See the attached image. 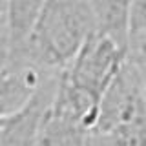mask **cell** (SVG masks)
Instances as JSON below:
<instances>
[{"mask_svg":"<svg viewBox=\"0 0 146 146\" xmlns=\"http://www.w3.org/2000/svg\"><path fill=\"white\" fill-rule=\"evenodd\" d=\"M4 17H6V0H0V33L4 31Z\"/></svg>","mask_w":146,"mask_h":146,"instance_id":"obj_7","label":"cell"},{"mask_svg":"<svg viewBox=\"0 0 146 146\" xmlns=\"http://www.w3.org/2000/svg\"><path fill=\"white\" fill-rule=\"evenodd\" d=\"M126 62V48L97 33L90 36L62 73L84 91L100 99Z\"/></svg>","mask_w":146,"mask_h":146,"instance_id":"obj_2","label":"cell"},{"mask_svg":"<svg viewBox=\"0 0 146 146\" xmlns=\"http://www.w3.org/2000/svg\"><path fill=\"white\" fill-rule=\"evenodd\" d=\"M144 93H146V80H144Z\"/></svg>","mask_w":146,"mask_h":146,"instance_id":"obj_9","label":"cell"},{"mask_svg":"<svg viewBox=\"0 0 146 146\" xmlns=\"http://www.w3.org/2000/svg\"><path fill=\"white\" fill-rule=\"evenodd\" d=\"M95 31L88 0H44L29 40L11 57L58 75Z\"/></svg>","mask_w":146,"mask_h":146,"instance_id":"obj_1","label":"cell"},{"mask_svg":"<svg viewBox=\"0 0 146 146\" xmlns=\"http://www.w3.org/2000/svg\"><path fill=\"white\" fill-rule=\"evenodd\" d=\"M2 124H4V117H0V131H2Z\"/></svg>","mask_w":146,"mask_h":146,"instance_id":"obj_8","label":"cell"},{"mask_svg":"<svg viewBox=\"0 0 146 146\" xmlns=\"http://www.w3.org/2000/svg\"><path fill=\"white\" fill-rule=\"evenodd\" d=\"M88 2L95 18L97 33L106 35L126 48L131 0H88Z\"/></svg>","mask_w":146,"mask_h":146,"instance_id":"obj_4","label":"cell"},{"mask_svg":"<svg viewBox=\"0 0 146 146\" xmlns=\"http://www.w3.org/2000/svg\"><path fill=\"white\" fill-rule=\"evenodd\" d=\"M44 0H6L4 33L11 55L20 53L33 33Z\"/></svg>","mask_w":146,"mask_h":146,"instance_id":"obj_3","label":"cell"},{"mask_svg":"<svg viewBox=\"0 0 146 146\" xmlns=\"http://www.w3.org/2000/svg\"><path fill=\"white\" fill-rule=\"evenodd\" d=\"M126 60L146 79V0H131L126 33Z\"/></svg>","mask_w":146,"mask_h":146,"instance_id":"obj_5","label":"cell"},{"mask_svg":"<svg viewBox=\"0 0 146 146\" xmlns=\"http://www.w3.org/2000/svg\"><path fill=\"white\" fill-rule=\"evenodd\" d=\"M88 135L90 133L80 126L53 117L48 110L40 124L35 146H86Z\"/></svg>","mask_w":146,"mask_h":146,"instance_id":"obj_6","label":"cell"}]
</instances>
